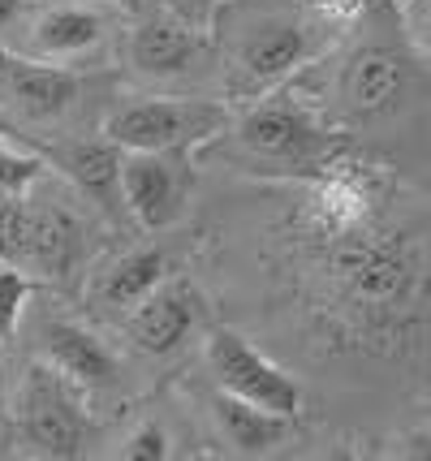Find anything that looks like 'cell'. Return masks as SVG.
Instances as JSON below:
<instances>
[{
  "instance_id": "cell-1",
  "label": "cell",
  "mask_w": 431,
  "mask_h": 461,
  "mask_svg": "<svg viewBox=\"0 0 431 461\" xmlns=\"http://www.w3.org/2000/svg\"><path fill=\"white\" fill-rule=\"evenodd\" d=\"M233 151L255 173H324L341 160V142L315 121L310 108L276 95H259L233 125Z\"/></svg>"
},
{
  "instance_id": "cell-2",
  "label": "cell",
  "mask_w": 431,
  "mask_h": 461,
  "mask_svg": "<svg viewBox=\"0 0 431 461\" xmlns=\"http://www.w3.org/2000/svg\"><path fill=\"white\" fill-rule=\"evenodd\" d=\"M233 113L216 100H177V95H151V100L121 104L103 117V139L121 151H168L182 156L199 142L220 139Z\"/></svg>"
},
{
  "instance_id": "cell-3",
  "label": "cell",
  "mask_w": 431,
  "mask_h": 461,
  "mask_svg": "<svg viewBox=\"0 0 431 461\" xmlns=\"http://www.w3.org/2000/svg\"><path fill=\"white\" fill-rule=\"evenodd\" d=\"M83 250V229L74 212L57 203L31 199V190L0 199V259L18 263L26 272L65 276Z\"/></svg>"
},
{
  "instance_id": "cell-4",
  "label": "cell",
  "mask_w": 431,
  "mask_h": 461,
  "mask_svg": "<svg viewBox=\"0 0 431 461\" xmlns=\"http://www.w3.org/2000/svg\"><path fill=\"white\" fill-rule=\"evenodd\" d=\"M315 57V35L302 18L293 14H250L238 26V40L229 52L233 69V91L259 100L272 86H281L289 74H298Z\"/></svg>"
},
{
  "instance_id": "cell-5",
  "label": "cell",
  "mask_w": 431,
  "mask_h": 461,
  "mask_svg": "<svg viewBox=\"0 0 431 461\" xmlns=\"http://www.w3.org/2000/svg\"><path fill=\"white\" fill-rule=\"evenodd\" d=\"M207 366H211V380L220 393H233V397L259 405V410H272V414H285V419L302 414L298 380L285 366H276L267 354H259L242 332L216 328L207 337Z\"/></svg>"
},
{
  "instance_id": "cell-6",
  "label": "cell",
  "mask_w": 431,
  "mask_h": 461,
  "mask_svg": "<svg viewBox=\"0 0 431 461\" xmlns=\"http://www.w3.org/2000/svg\"><path fill=\"white\" fill-rule=\"evenodd\" d=\"M18 422H22V436L26 444L43 453V457H83L86 453V427L83 410L78 402L69 397V380H65L57 366H31L26 380H22V393H18Z\"/></svg>"
},
{
  "instance_id": "cell-7",
  "label": "cell",
  "mask_w": 431,
  "mask_h": 461,
  "mask_svg": "<svg viewBox=\"0 0 431 461\" xmlns=\"http://www.w3.org/2000/svg\"><path fill=\"white\" fill-rule=\"evenodd\" d=\"M332 259H337V272L346 276L349 298L371 306V311L401 306L410 294L414 272L401 255V246H392V241H371L367 233H354V238L332 246Z\"/></svg>"
},
{
  "instance_id": "cell-8",
  "label": "cell",
  "mask_w": 431,
  "mask_h": 461,
  "mask_svg": "<svg viewBox=\"0 0 431 461\" xmlns=\"http://www.w3.org/2000/svg\"><path fill=\"white\" fill-rule=\"evenodd\" d=\"M371 181L367 173H358L354 164L332 160L324 173L310 177V194H307V229L319 241H337L363 233L371 221Z\"/></svg>"
},
{
  "instance_id": "cell-9",
  "label": "cell",
  "mask_w": 431,
  "mask_h": 461,
  "mask_svg": "<svg viewBox=\"0 0 431 461\" xmlns=\"http://www.w3.org/2000/svg\"><path fill=\"white\" fill-rule=\"evenodd\" d=\"M121 199L143 229H151V233L168 229L185 207V173L177 168V156H168V151H125Z\"/></svg>"
},
{
  "instance_id": "cell-10",
  "label": "cell",
  "mask_w": 431,
  "mask_h": 461,
  "mask_svg": "<svg viewBox=\"0 0 431 461\" xmlns=\"http://www.w3.org/2000/svg\"><path fill=\"white\" fill-rule=\"evenodd\" d=\"M0 91L26 121H52L78 100V74L48 57H13L0 52Z\"/></svg>"
},
{
  "instance_id": "cell-11",
  "label": "cell",
  "mask_w": 431,
  "mask_h": 461,
  "mask_svg": "<svg viewBox=\"0 0 431 461\" xmlns=\"http://www.w3.org/2000/svg\"><path fill=\"white\" fill-rule=\"evenodd\" d=\"M199 320V298L194 289L182 281H165L160 289H151L139 306L125 311V337L134 349H143L151 358H165L194 332Z\"/></svg>"
},
{
  "instance_id": "cell-12",
  "label": "cell",
  "mask_w": 431,
  "mask_h": 461,
  "mask_svg": "<svg viewBox=\"0 0 431 461\" xmlns=\"http://www.w3.org/2000/svg\"><path fill=\"white\" fill-rule=\"evenodd\" d=\"M43 362L57 366L69 384L78 388H117L121 380V362L108 345L83 328V323H69V320H57L43 328Z\"/></svg>"
},
{
  "instance_id": "cell-13",
  "label": "cell",
  "mask_w": 431,
  "mask_h": 461,
  "mask_svg": "<svg viewBox=\"0 0 431 461\" xmlns=\"http://www.w3.org/2000/svg\"><path fill=\"white\" fill-rule=\"evenodd\" d=\"M130 65L143 78H182L203 60V40L190 22L177 18H139V26L125 40Z\"/></svg>"
},
{
  "instance_id": "cell-14",
  "label": "cell",
  "mask_w": 431,
  "mask_h": 461,
  "mask_svg": "<svg viewBox=\"0 0 431 461\" xmlns=\"http://www.w3.org/2000/svg\"><path fill=\"white\" fill-rule=\"evenodd\" d=\"M401 91H406V65L384 48H363L358 57H349L341 74V100L358 117H380L397 108Z\"/></svg>"
},
{
  "instance_id": "cell-15",
  "label": "cell",
  "mask_w": 431,
  "mask_h": 461,
  "mask_svg": "<svg viewBox=\"0 0 431 461\" xmlns=\"http://www.w3.org/2000/svg\"><path fill=\"white\" fill-rule=\"evenodd\" d=\"M108 18L95 5H57V9H43L35 26H31V48L48 60H74L100 48Z\"/></svg>"
},
{
  "instance_id": "cell-16",
  "label": "cell",
  "mask_w": 431,
  "mask_h": 461,
  "mask_svg": "<svg viewBox=\"0 0 431 461\" xmlns=\"http://www.w3.org/2000/svg\"><path fill=\"white\" fill-rule=\"evenodd\" d=\"M211 414L220 422L225 440L233 444V453H242V457H267V453H276L293 436V422H298V419H285V414H272V410H259V405L242 402L233 393H216Z\"/></svg>"
},
{
  "instance_id": "cell-17",
  "label": "cell",
  "mask_w": 431,
  "mask_h": 461,
  "mask_svg": "<svg viewBox=\"0 0 431 461\" xmlns=\"http://www.w3.org/2000/svg\"><path fill=\"white\" fill-rule=\"evenodd\" d=\"M61 168L65 177L74 181L83 194L100 199L103 207H112L117 190H121V160L125 151L117 147L112 139H100V142H69L61 156Z\"/></svg>"
},
{
  "instance_id": "cell-18",
  "label": "cell",
  "mask_w": 431,
  "mask_h": 461,
  "mask_svg": "<svg viewBox=\"0 0 431 461\" xmlns=\"http://www.w3.org/2000/svg\"><path fill=\"white\" fill-rule=\"evenodd\" d=\"M168 281V259L165 250L156 246H143V250H130L125 259L112 263V272L103 276V302L117 306V311H130Z\"/></svg>"
},
{
  "instance_id": "cell-19",
  "label": "cell",
  "mask_w": 431,
  "mask_h": 461,
  "mask_svg": "<svg viewBox=\"0 0 431 461\" xmlns=\"http://www.w3.org/2000/svg\"><path fill=\"white\" fill-rule=\"evenodd\" d=\"M48 177V160L31 147H18L9 139V130H0V199L22 194V190H35Z\"/></svg>"
},
{
  "instance_id": "cell-20",
  "label": "cell",
  "mask_w": 431,
  "mask_h": 461,
  "mask_svg": "<svg viewBox=\"0 0 431 461\" xmlns=\"http://www.w3.org/2000/svg\"><path fill=\"white\" fill-rule=\"evenodd\" d=\"M31 289H35V285L26 276V267L0 259V345L13 341L22 311H26V302H31Z\"/></svg>"
},
{
  "instance_id": "cell-21",
  "label": "cell",
  "mask_w": 431,
  "mask_h": 461,
  "mask_svg": "<svg viewBox=\"0 0 431 461\" xmlns=\"http://www.w3.org/2000/svg\"><path fill=\"white\" fill-rule=\"evenodd\" d=\"M168 453H173L168 448V431L160 422H143L121 448V457H130V461H165Z\"/></svg>"
},
{
  "instance_id": "cell-22",
  "label": "cell",
  "mask_w": 431,
  "mask_h": 461,
  "mask_svg": "<svg viewBox=\"0 0 431 461\" xmlns=\"http://www.w3.org/2000/svg\"><path fill=\"white\" fill-rule=\"evenodd\" d=\"M310 5L328 26H346V22H354L367 9V0H310Z\"/></svg>"
},
{
  "instance_id": "cell-23",
  "label": "cell",
  "mask_w": 431,
  "mask_h": 461,
  "mask_svg": "<svg viewBox=\"0 0 431 461\" xmlns=\"http://www.w3.org/2000/svg\"><path fill=\"white\" fill-rule=\"evenodd\" d=\"M401 457L431 461V427H423V431H410V436L401 440Z\"/></svg>"
},
{
  "instance_id": "cell-24",
  "label": "cell",
  "mask_w": 431,
  "mask_h": 461,
  "mask_svg": "<svg viewBox=\"0 0 431 461\" xmlns=\"http://www.w3.org/2000/svg\"><path fill=\"white\" fill-rule=\"evenodd\" d=\"M173 9H177L185 22H207L211 9H216V0H173Z\"/></svg>"
},
{
  "instance_id": "cell-25",
  "label": "cell",
  "mask_w": 431,
  "mask_h": 461,
  "mask_svg": "<svg viewBox=\"0 0 431 461\" xmlns=\"http://www.w3.org/2000/svg\"><path fill=\"white\" fill-rule=\"evenodd\" d=\"M26 14V0H0V31H9Z\"/></svg>"
},
{
  "instance_id": "cell-26",
  "label": "cell",
  "mask_w": 431,
  "mask_h": 461,
  "mask_svg": "<svg viewBox=\"0 0 431 461\" xmlns=\"http://www.w3.org/2000/svg\"><path fill=\"white\" fill-rule=\"evenodd\" d=\"M9 371H4V366H0V422L9 419Z\"/></svg>"
},
{
  "instance_id": "cell-27",
  "label": "cell",
  "mask_w": 431,
  "mask_h": 461,
  "mask_svg": "<svg viewBox=\"0 0 431 461\" xmlns=\"http://www.w3.org/2000/svg\"><path fill=\"white\" fill-rule=\"evenodd\" d=\"M423 35H427V43H431V0L423 5Z\"/></svg>"
},
{
  "instance_id": "cell-28",
  "label": "cell",
  "mask_w": 431,
  "mask_h": 461,
  "mask_svg": "<svg viewBox=\"0 0 431 461\" xmlns=\"http://www.w3.org/2000/svg\"><path fill=\"white\" fill-rule=\"evenodd\" d=\"M108 5H121V9H139V0H108Z\"/></svg>"
},
{
  "instance_id": "cell-29",
  "label": "cell",
  "mask_w": 431,
  "mask_h": 461,
  "mask_svg": "<svg viewBox=\"0 0 431 461\" xmlns=\"http://www.w3.org/2000/svg\"><path fill=\"white\" fill-rule=\"evenodd\" d=\"M0 130H9V125H4V117H0Z\"/></svg>"
}]
</instances>
